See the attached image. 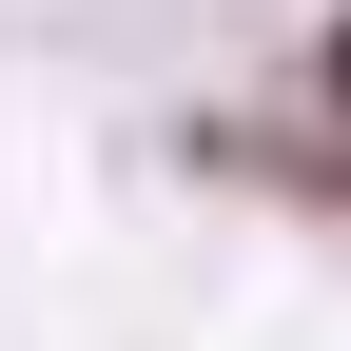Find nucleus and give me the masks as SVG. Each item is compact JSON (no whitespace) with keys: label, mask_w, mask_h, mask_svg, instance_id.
Segmentation results:
<instances>
[{"label":"nucleus","mask_w":351,"mask_h":351,"mask_svg":"<svg viewBox=\"0 0 351 351\" xmlns=\"http://www.w3.org/2000/svg\"><path fill=\"white\" fill-rule=\"evenodd\" d=\"M313 98H332V117H351V20H332V39H313Z\"/></svg>","instance_id":"obj_1"}]
</instances>
